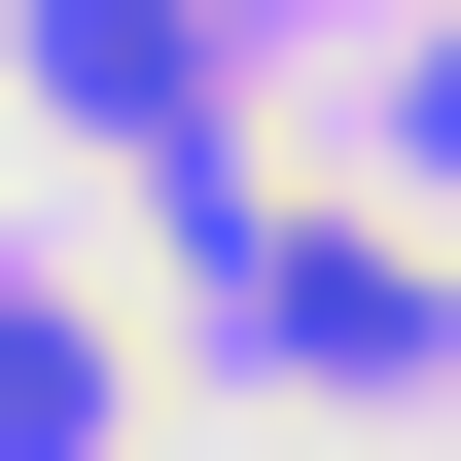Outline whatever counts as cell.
<instances>
[{
  "instance_id": "6da1fadb",
  "label": "cell",
  "mask_w": 461,
  "mask_h": 461,
  "mask_svg": "<svg viewBox=\"0 0 461 461\" xmlns=\"http://www.w3.org/2000/svg\"><path fill=\"white\" fill-rule=\"evenodd\" d=\"M249 355H285L320 426H391V391H461V249H391V213H249Z\"/></svg>"
},
{
  "instance_id": "7a4b0ae2",
  "label": "cell",
  "mask_w": 461,
  "mask_h": 461,
  "mask_svg": "<svg viewBox=\"0 0 461 461\" xmlns=\"http://www.w3.org/2000/svg\"><path fill=\"white\" fill-rule=\"evenodd\" d=\"M36 107L107 177H213V36H177V0H36Z\"/></svg>"
},
{
  "instance_id": "277c9868",
  "label": "cell",
  "mask_w": 461,
  "mask_h": 461,
  "mask_svg": "<svg viewBox=\"0 0 461 461\" xmlns=\"http://www.w3.org/2000/svg\"><path fill=\"white\" fill-rule=\"evenodd\" d=\"M391 142H426V177H461V36H426V107H391Z\"/></svg>"
},
{
  "instance_id": "3957f363",
  "label": "cell",
  "mask_w": 461,
  "mask_h": 461,
  "mask_svg": "<svg viewBox=\"0 0 461 461\" xmlns=\"http://www.w3.org/2000/svg\"><path fill=\"white\" fill-rule=\"evenodd\" d=\"M0 461H107V320L71 285H0Z\"/></svg>"
}]
</instances>
